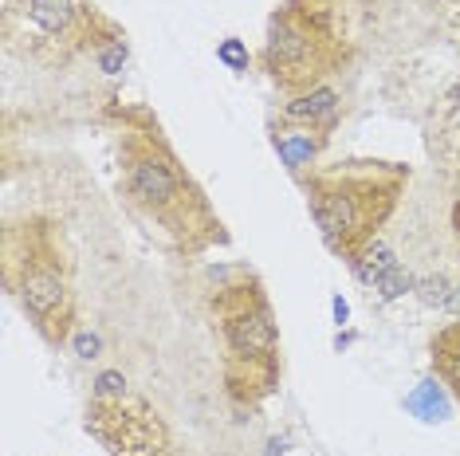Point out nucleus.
Returning <instances> with one entry per match:
<instances>
[{
    "mask_svg": "<svg viewBox=\"0 0 460 456\" xmlns=\"http://www.w3.org/2000/svg\"><path fill=\"white\" fill-rule=\"evenodd\" d=\"M99 118L114 138V189L134 221L185 260L228 248L233 236L221 213L213 209L205 185L193 178L185 158L173 150L158 114L146 102L107 99Z\"/></svg>",
    "mask_w": 460,
    "mask_h": 456,
    "instance_id": "f257e3e1",
    "label": "nucleus"
},
{
    "mask_svg": "<svg viewBox=\"0 0 460 456\" xmlns=\"http://www.w3.org/2000/svg\"><path fill=\"white\" fill-rule=\"evenodd\" d=\"M413 170L390 158H347L319 165L299 181L307 213L323 244L342 264H358L366 248L378 244L382 228L394 221L402 197L410 193Z\"/></svg>",
    "mask_w": 460,
    "mask_h": 456,
    "instance_id": "f03ea898",
    "label": "nucleus"
},
{
    "mask_svg": "<svg viewBox=\"0 0 460 456\" xmlns=\"http://www.w3.org/2000/svg\"><path fill=\"white\" fill-rule=\"evenodd\" d=\"M208 319L221 342L228 401L236 409H260L284 381V342L264 279L248 267L225 276L208 295Z\"/></svg>",
    "mask_w": 460,
    "mask_h": 456,
    "instance_id": "7ed1b4c3",
    "label": "nucleus"
},
{
    "mask_svg": "<svg viewBox=\"0 0 460 456\" xmlns=\"http://www.w3.org/2000/svg\"><path fill=\"white\" fill-rule=\"evenodd\" d=\"M4 287L28 327L51 350L67 346L79 327L75 252L56 216L28 213L4 228Z\"/></svg>",
    "mask_w": 460,
    "mask_h": 456,
    "instance_id": "20e7f679",
    "label": "nucleus"
},
{
    "mask_svg": "<svg viewBox=\"0 0 460 456\" xmlns=\"http://www.w3.org/2000/svg\"><path fill=\"white\" fill-rule=\"evenodd\" d=\"M0 39L8 56L44 71L127 51V32L95 0H0Z\"/></svg>",
    "mask_w": 460,
    "mask_h": 456,
    "instance_id": "39448f33",
    "label": "nucleus"
},
{
    "mask_svg": "<svg viewBox=\"0 0 460 456\" xmlns=\"http://www.w3.org/2000/svg\"><path fill=\"white\" fill-rule=\"evenodd\" d=\"M350 59L354 48L339 28V0H284L268 16L260 71L288 99L331 87Z\"/></svg>",
    "mask_w": 460,
    "mask_h": 456,
    "instance_id": "423d86ee",
    "label": "nucleus"
},
{
    "mask_svg": "<svg viewBox=\"0 0 460 456\" xmlns=\"http://www.w3.org/2000/svg\"><path fill=\"white\" fill-rule=\"evenodd\" d=\"M83 429L91 433L107 456H177L173 433L165 417L127 378H102L83 413Z\"/></svg>",
    "mask_w": 460,
    "mask_h": 456,
    "instance_id": "0eeeda50",
    "label": "nucleus"
},
{
    "mask_svg": "<svg viewBox=\"0 0 460 456\" xmlns=\"http://www.w3.org/2000/svg\"><path fill=\"white\" fill-rule=\"evenodd\" d=\"M268 134H271V146H276L279 162L288 165V173L296 181H303L307 173L319 170V158L331 146L334 127H327V122H296L279 114V118H271Z\"/></svg>",
    "mask_w": 460,
    "mask_h": 456,
    "instance_id": "6e6552de",
    "label": "nucleus"
},
{
    "mask_svg": "<svg viewBox=\"0 0 460 456\" xmlns=\"http://www.w3.org/2000/svg\"><path fill=\"white\" fill-rule=\"evenodd\" d=\"M429 153H433L437 173L448 185L453 201H460V99L448 102L445 114L437 118L433 134H429Z\"/></svg>",
    "mask_w": 460,
    "mask_h": 456,
    "instance_id": "1a4fd4ad",
    "label": "nucleus"
},
{
    "mask_svg": "<svg viewBox=\"0 0 460 456\" xmlns=\"http://www.w3.org/2000/svg\"><path fill=\"white\" fill-rule=\"evenodd\" d=\"M429 366L441 378V386L453 393L460 409V319H448L445 327L433 330V338H429Z\"/></svg>",
    "mask_w": 460,
    "mask_h": 456,
    "instance_id": "9d476101",
    "label": "nucleus"
},
{
    "mask_svg": "<svg viewBox=\"0 0 460 456\" xmlns=\"http://www.w3.org/2000/svg\"><path fill=\"white\" fill-rule=\"evenodd\" d=\"M279 114L296 122H327V127H334L339 122V91L319 87V91H307V95H296L279 107Z\"/></svg>",
    "mask_w": 460,
    "mask_h": 456,
    "instance_id": "9b49d317",
    "label": "nucleus"
},
{
    "mask_svg": "<svg viewBox=\"0 0 460 456\" xmlns=\"http://www.w3.org/2000/svg\"><path fill=\"white\" fill-rule=\"evenodd\" d=\"M417 4H421L429 16L441 20L445 28H453V32H460V0H417Z\"/></svg>",
    "mask_w": 460,
    "mask_h": 456,
    "instance_id": "f8f14e48",
    "label": "nucleus"
}]
</instances>
